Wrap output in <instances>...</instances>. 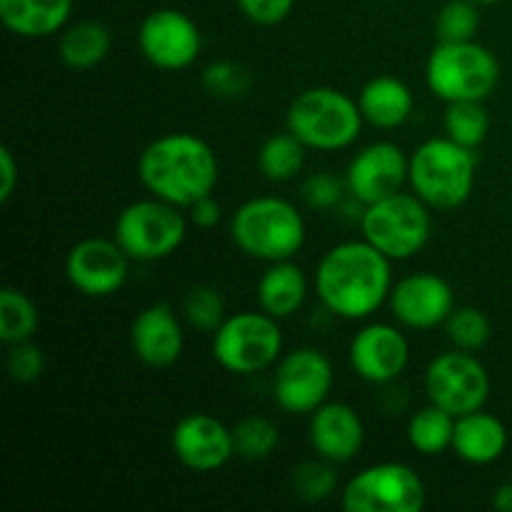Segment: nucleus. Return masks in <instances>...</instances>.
Masks as SVG:
<instances>
[{
	"label": "nucleus",
	"mask_w": 512,
	"mask_h": 512,
	"mask_svg": "<svg viewBox=\"0 0 512 512\" xmlns=\"http://www.w3.org/2000/svg\"><path fill=\"white\" fill-rule=\"evenodd\" d=\"M130 345L140 363L148 368H170L183 355L185 335L178 315L165 303L140 310L130 328Z\"/></svg>",
	"instance_id": "20"
},
{
	"label": "nucleus",
	"mask_w": 512,
	"mask_h": 512,
	"mask_svg": "<svg viewBox=\"0 0 512 512\" xmlns=\"http://www.w3.org/2000/svg\"><path fill=\"white\" fill-rule=\"evenodd\" d=\"M410 180V158L390 140L368 145L348 165L345 188L358 203L370 205L400 193Z\"/></svg>",
	"instance_id": "15"
},
{
	"label": "nucleus",
	"mask_w": 512,
	"mask_h": 512,
	"mask_svg": "<svg viewBox=\"0 0 512 512\" xmlns=\"http://www.w3.org/2000/svg\"><path fill=\"white\" fill-rule=\"evenodd\" d=\"M335 463L320 458V460H308V463H300L293 470V490L308 503H320V500L333 498V493L338 490V473L333 468Z\"/></svg>",
	"instance_id": "34"
},
{
	"label": "nucleus",
	"mask_w": 512,
	"mask_h": 512,
	"mask_svg": "<svg viewBox=\"0 0 512 512\" xmlns=\"http://www.w3.org/2000/svg\"><path fill=\"white\" fill-rule=\"evenodd\" d=\"M110 53V33L103 23L80 20L63 28L58 40V55L68 68L88 70L103 63Z\"/></svg>",
	"instance_id": "25"
},
{
	"label": "nucleus",
	"mask_w": 512,
	"mask_h": 512,
	"mask_svg": "<svg viewBox=\"0 0 512 512\" xmlns=\"http://www.w3.org/2000/svg\"><path fill=\"white\" fill-rule=\"evenodd\" d=\"M348 358L353 373L365 383L388 385L408 368L410 343L395 325L370 323L355 333Z\"/></svg>",
	"instance_id": "17"
},
{
	"label": "nucleus",
	"mask_w": 512,
	"mask_h": 512,
	"mask_svg": "<svg viewBox=\"0 0 512 512\" xmlns=\"http://www.w3.org/2000/svg\"><path fill=\"white\" fill-rule=\"evenodd\" d=\"M478 175V153L445 138H430L410 155V188L428 208L455 210L468 203Z\"/></svg>",
	"instance_id": "4"
},
{
	"label": "nucleus",
	"mask_w": 512,
	"mask_h": 512,
	"mask_svg": "<svg viewBox=\"0 0 512 512\" xmlns=\"http://www.w3.org/2000/svg\"><path fill=\"white\" fill-rule=\"evenodd\" d=\"M473 3H478V5H493V3H498V0H473Z\"/></svg>",
	"instance_id": "42"
},
{
	"label": "nucleus",
	"mask_w": 512,
	"mask_h": 512,
	"mask_svg": "<svg viewBox=\"0 0 512 512\" xmlns=\"http://www.w3.org/2000/svg\"><path fill=\"white\" fill-rule=\"evenodd\" d=\"M455 420L458 418L453 413L433 403L415 410L408 420L410 448L418 450L420 455H428V458L443 455L445 450H453Z\"/></svg>",
	"instance_id": "26"
},
{
	"label": "nucleus",
	"mask_w": 512,
	"mask_h": 512,
	"mask_svg": "<svg viewBox=\"0 0 512 512\" xmlns=\"http://www.w3.org/2000/svg\"><path fill=\"white\" fill-rule=\"evenodd\" d=\"M128 263L130 255L115 238H85L70 248L65 275L78 293L88 298H108L128 280Z\"/></svg>",
	"instance_id": "14"
},
{
	"label": "nucleus",
	"mask_w": 512,
	"mask_h": 512,
	"mask_svg": "<svg viewBox=\"0 0 512 512\" xmlns=\"http://www.w3.org/2000/svg\"><path fill=\"white\" fill-rule=\"evenodd\" d=\"M333 363L318 348H295L275 365V403L290 415H310L328 403L333 390Z\"/></svg>",
	"instance_id": "12"
},
{
	"label": "nucleus",
	"mask_w": 512,
	"mask_h": 512,
	"mask_svg": "<svg viewBox=\"0 0 512 512\" xmlns=\"http://www.w3.org/2000/svg\"><path fill=\"white\" fill-rule=\"evenodd\" d=\"M305 298H308V278L293 260L270 263L263 278L258 280L260 310L273 315L275 320L293 318L303 308Z\"/></svg>",
	"instance_id": "24"
},
{
	"label": "nucleus",
	"mask_w": 512,
	"mask_h": 512,
	"mask_svg": "<svg viewBox=\"0 0 512 512\" xmlns=\"http://www.w3.org/2000/svg\"><path fill=\"white\" fill-rule=\"evenodd\" d=\"M443 125L450 140L478 150L490 133V115L483 100H460V103H448Z\"/></svg>",
	"instance_id": "28"
},
{
	"label": "nucleus",
	"mask_w": 512,
	"mask_h": 512,
	"mask_svg": "<svg viewBox=\"0 0 512 512\" xmlns=\"http://www.w3.org/2000/svg\"><path fill=\"white\" fill-rule=\"evenodd\" d=\"M305 145L290 130L270 135L258 153V168L273 183H288L303 170Z\"/></svg>",
	"instance_id": "27"
},
{
	"label": "nucleus",
	"mask_w": 512,
	"mask_h": 512,
	"mask_svg": "<svg viewBox=\"0 0 512 512\" xmlns=\"http://www.w3.org/2000/svg\"><path fill=\"white\" fill-rule=\"evenodd\" d=\"M188 218L190 223L198 225V228L210 230L220 223V218H223V208H220V203L213 195H208V198H200L198 203L190 205Z\"/></svg>",
	"instance_id": "39"
},
{
	"label": "nucleus",
	"mask_w": 512,
	"mask_h": 512,
	"mask_svg": "<svg viewBox=\"0 0 512 512\" xmlns=\"http://www.w3.org/2000/svg\"><path fill=\"white\" fill-rule=\"evenodd\" d=\"M345 185L330 173H315L303 183V198L310 208L330 210L343 200Z\"/></svg>",
	"instance_id": "37"
},
{
	"label": "nucleus",
	"mask_w": 512,
	"mask_h": 512,
	"mask_svg": "<svg viewBox=\"0 0 512 512\" xmlns=\"http://www.w3.org/2000/svg\"><path fill=\"white\" fill-rule=\"evenodd\" d=\"M358 105L363 118L370 125L383 130L400 128L405 120L410 118L415 108L413 90L408 83L393 75H378V78L368 80L358 95Z\"/></svg>",
	"instance_id": "23"
},
{
	"label": "nucleus",
	"mask_w": 512,
	"mask_h": 512,
	"mask_svg": "<svg viewBox=\"0 0 512 512\" xmlns=\"http://www.w3.org/2000/svg\"><path fill=\"white\" fill-rule=\"evenodd\" d=\"M5 368H8V375L15 383H35L45 370L43 350L35 343H30V340L8 345Z\"/></svg>",
	"instance_id": "36"
},
{
	"label": "nucleus",
	"mask_w": 512,
	"mask_h": 512,
	"mask_svg": "<svg viewBox=\"0 0 512 512\" xmlns=\"http://www.w3.org/2000/svg\"><path fill=\"white\" fill-rule=\"evenodd\" d=\"M310 448L330 463H350L363 450L365 428L358 410L348 403H323L310 413Z\"/></svg>",
	"instance_id": "19"
},
{
	"label": "nucleus",
	"mask_w": 512,
	"mask_h": 512,
	"mask_svg": "<svg viewBox=\"0 0 512 512\" xmlns=\"http://www.w3.org/2000/svg\"><path fill=\"white\" fill-rule=\"evenodd\" d=\"M38 330V308L33 300L15 288L0 290V340L5 345L33 340Z\"/></svg>",
	"instance_id": "29"
},
{
	"label": "nucleus",
	"mask_w": 512,
	"mask_h": 512,
	"mask_svg": "<svg viewBox=\"0 0 512 512\" xmlns=\"http://www.w3.org/2000/svg\"><path fill=\"white\" fill-rule=\"evenodd\" d=\"M235 455L243 460H265L278 450L280 430L273 420L260 418V415H248L233 428Z\"/></svg>",
	"instance_id": "30"
},
{
	"label": "nucleus",
	"mask_w": 512,
	"mask_h": 512,
	"mask_svg": "<svg viewBox=\"0 0 512 512\" xmlns=\"http://www.w3.org/2000/svg\"><path fill=\"white\" fill-rule=\"evenodd\" d=\"M425 483L410 465L378 463L345 483L343 508L348 512H420Z\"/></svg>",
	"instance_id": "10"
},
{
	"label": "nucleus",
	"mask_w": 512,
	"mask_h": 512,
	"mask_svg": "<svg viewBox=\"0 0 512 512\" xmlns=\"http://www.w3.org/2000/svg\"><path fill=\"white\" fill-rule=\"evenodd\" d=\"M445 330H448L450 343L458 350H483L490 343V335H493V325H490L488 315L483 310L473 308V305H463V308H455L450 313V318L445 320Z\"/></svg>",
	"instance_id": "31"
},
{
	"label": "nucleus",
	"mask_w": 512,
	"mask_h": 512,
	"mask_svg": "<svg viewBox=\"0 0 512 512\" xmlns=\"http://www.w3.org/2000/svg\"><path fill=\"white\" fill-rule=\"evenodd\" d=\"M230 238L248 258L263 263L293 260L303 250L308 230L293 203L273 195L250 198L230 218Z\"/></svg>",
	"instance_id": "3"
},
{
	"label": "nucleus",
	"mask_w": 512,
	"mask_h": 512,
	"mask_svg": "<svg viewBox=\"0 0 512 512\" xmlns=\"http://www.w3.org/2000/svg\"><path fill=\"white\" fill-rule=\"evenodd\" d=\"M138 178L150 195L188 210L213 195L220 178L218 155L193 133L160 135L140 153Z\"/></svg>",
	"instance_id": "2"
},
{
	"label": "nucleus",
	"mask_w": 512,
	"mask_h": 512,
	"mask_svg": "<svg viewBox=\"0 0 512 512\" xmlns=\"http://www.w3.org/2000/svg\"><path fill=\"white\" fill-rule=\"evenodd\" d=\"M248 20L258 25H278L293 10L295 0H235Z\"/></svg>",
	"instance_id": "38"
},
{
	"label": "nucleus",
	"mask_w": 512,
	"mask_h": 512,
	"mask_svg": "<svg viewBox=\"0 0 512 512\" xmlns=\"http://www.w3.org/2000/svg\"><path fill=\"white\" fill-rule=\"evenodd\" d=\"M170 448L180 465L193 473H215L235 455L233 428L208 413L185 415L173 428Z\"/></svg>",
	"instance_id": "18"
},
{
	"label": "nucleus",
	"mask_w": 512,
	"mask_h": 512,
	"mask_svg": "<svg viewBox=\"0 0 512 512\" xmlns=\"http://www.w3.org/2000/svg\"><path fill=\"white\" fill-rule=\"evenodd\" d=\"M388 305L403 328L433 330L445 325L455 310V293L440 275L413 273L393 283Z\"/></svg>",
	"instance_id": "16"
},
{
	"label": "nucleus",
	"mask_w": 512,
	"mask_h": 512,
	"mask_svg": "<svg viewBox=\"0 0 512 512\" xmlns=\"http://www.w3.org/2000/svg\"><path fill=\"white\" fill-rule=\"evenodd\" d=\"M480 28L478 3L473 0H450L440 8L435 20V35L438 43H465L475 40Z\"/></svg>",
	"instance_id": "32"
},
{
	"label": "nucleus",
	"mask_w": 512,
	"mask_h": 512,
	"mask_svg": "<svg viewBox=\"0 0 512 512\" xmlns=\"http://www.w3.org/2000/svg\"><path fill=\"white\" fill-rule=\"evenodd\" d=\"M283 353V333L273 315L235 313L213 333V358L233 375H255L275 365Z\"/></svg>",
	"instance_id": "9"
},
{
	"label": "nucleus",
	"mask_w": 512,
	"mask_h": 512,
	"mask_svg": "<svg viewBox=\"0 0 512 512\" xmlns=\"http://www.w3.org/2000/svg\"><path fill=\"white\" fill-rule=\"evenodd\" d=\"M140 53L160 70H185L198 60L203 35L183 10L158 8L145 15L138 28Z\"/></svg>",
	"instance_id": "13"
},
{
	"label": "nucleus",
	"mask_w": 512,
	"mask_h": 512,
	"mask_svg": "<svg viewBox=\"0 0 512 512\" xmlns=\"http://www.w3.org/2000/svg\"><path fill=\"white\" fill-rule=\"evenodd\" d=\"M360 230L363 238L390 260H410L428 245L433 223L428 205L415 193L400 190L390 198L365 205Z\"/></svg>",
	"instance_id": "7"
},
{
	"label": "nucleus",
	"mask_w": 512,
	"mask_h": 512,
	"mask_svg": "<svg viewBox=\"0 0 512 512\" xmlns=\"http://www.w3.org/2000/svg\"><path fill=\"white\" fill-rule=\"evenodd\" d=\"M425 393L430 403L460 418L485 408L490 398V375L468 350L443 353L425 370Z\"/></svg>",
	"instance_id": "11"
},
{
	"label": "nucleus",
	"mask_w": 512,
	"mask_h": 512,
	"mask_svg": "<svg viewBox=\"0 0 512 512\" xmlns=\"http://www.w3.org/2000/svg\"><path fill=\"white\" fill-rule=\"evenodd\" d=\"M500 80V63L485 45L438 43L425 63V83L443 103L485 100Z\"/></svg>",
	"instance_id": "6"
},
{
	"label": "nucleus",
	"mask_w": 512,
	"mask_h": 512,
	"mask_svg": "<svg viewBox=\"0 0 512 512\" xmlns=\"http://www.w3.org/2000/svg\"><path fill=\"white\" fill-rule=\"evenodd\" d=\"M363 120L358 100L328 85L308 88L295 95L285 115L290 133L305 148L320 153L350 148L360 138Z\"/></svg>",
	"instance_id": "5"
},
{
	"label": "nucleus",
	"mask_w": 512,
	"mask_h": 512,
	"mask_svg": "<svg viewBox=\"0 0 512 512\" xmlns=\"http://www.w3.org/2000/svg\"><path fill=\"white\" fill-rule=\"evenodd\" d=\"M508 450V428L500 418L475 410L455 420L453 453L468 465H490Z\"/></svg>",
	"instance_id": "21"
},
{
	"label": "nucleus",
	"mask_w": 512,
	"mask_h": 512,
	"mask_svg": "<svg viewBox=\"0 0 512 512\" xmlns=\"http://www.w3.org/2000/svg\"><path fill=\"white\" fill-rule=\"evenodd\" d=\"M183 315L195 330L200 333H215L223 325L225 315V300L210 285H195L185 293L183 298Z\"/></svg>",
	"instance_id": "33"
},
{
	"label": "nucleus",
	"mask_w": 512,
	"mask_h": 512,
	"mask_svg": "<svg viewBox=\"0 0 512 512\" xmlns=\"http://www.w3.org/2000/svg\"><path fill=\"white\" fill-rule=\"evenodd\" d=\"M188 235V218L183 208L160 198L135 200L115 220V240L130 260L170 258Z\"/></svg>",
	"instance_id": "8"
},
{
	"label": "nucleus",
	"mask_w": 512,
	"mask_h": 512,
	"mask_svg": "<svg viewBox=\"0 0 512 512\" xmlns=\"http://www.w3.org/2000/svg\"><path fill=\"white\" fill-rule=\"evenodd\" d=\"M493 508L500 512H512V483L500 485L493 493Z\"/></svg>",
	"instance_id": "41"
},
{
	"label": "nucleus",
	"mask_w": 512,
	"mask_h": 512,
	"mask_svg": "<svg viewBox=\"0 0 512 512\" xmlns=\"http://www.w3.org/2000/svg\"><path fill=\"white\" fill-rule=\"evenodd\" d=\"M18 188V163L8 145L0 148V203H8Z\"/></svg>",
	"instance_id": "40"
},
{
	"label": "nucleus",
	"mask_w": 512,
	"mask_h": 512,
	"mask_svg": "<svg viewBox=\"0 0 512 512\" xmlns=\"http://www.w3.org/2000/svg\"><path fill=\"white\" fill-rule=\"evenodd\" d=\"M393 260L368 240H348L320 258L315 293L325 310L345 320H365L388 303L393 290Z\"/></svg>",
	"instance_id": "1"
},
{
	"label": "nucleus",
	"mask_w": 512,
	"mask_h": 512,
	"mask_svg": "<svg viewBox=\"0 0 512 512\" xmlns=\"http://www.w3.org/2000/svg\"><path fill=\"white\" fill-rule=\"evenodd\" d=\"M203 85L208 93L218 95V98H235V95L248 93L250 75L238 63L220 60V63H213L205 68Z\"/></svg>",
	"instance_id": "35"
},
{
	"label": "nucleus",
	"mask_w": 512,
	"mask_h": 512,
	"mask_svg": "<svg viewBox=\"0 0 512 512\" xmlns=\"http://www.w3.org/2000/svg\"><path fill=\"white\" fill-rule=\"evenodd\" d=\"M73 0H0V20L18 38H50L68 25Z\"/></svg>",
	"instance_id": "22"
}]
</instances>
